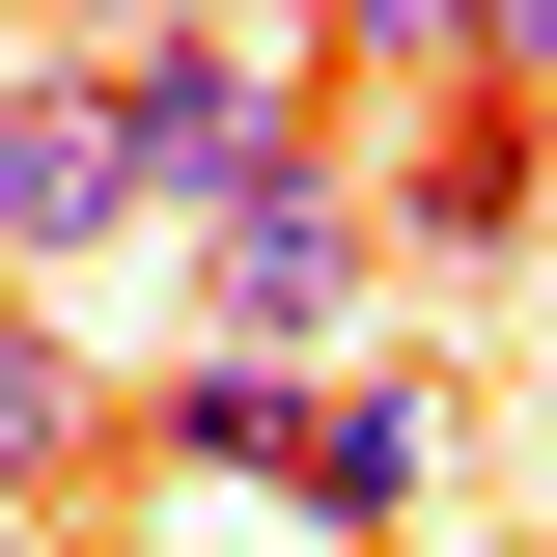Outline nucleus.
I'll return each instance as SVG.
<instances>
[{"label": "nucleus", "instance_id": "obj_2", "mask_svg": "<svg viewBox=\"0 0 557 557\" xmlns=\"http://www.w3.org/2000/svg\"><path fill=\"white\" fill-rule=\"evenodd\" d=\"M196 278H223V335H251V362H307V335H335V278H362V196L278 139V168H223V196H196Z\"/></svg>", "mask_w": 557, "mask_h": 557}, {"label": "nucleus", "instance_id": "obj_7", "mask_svg": "<svg viewBox=\"0 0 557 557\" xmlns=\"http://www.w3.org/2000/svg\"><path fill=\"white\" fill-rule=\"evenodd\" d=\"M168 446H196V474H278V446H307V391H278V362H251V335H223V362H196V391H168Z\"/></svg>", "mask_w": 557, "mask_h": 557}, {"label": "nucleus", "instance_id": "obj_1", "mask_svg": "<svg viewBox=\"0 0 557 557\" xmlns=\"http://www.w3.org/2000/svg\"><path fill=\"white\" fill-rule=\"evenodd\" d=\"M84 57H112V139H139V196H168V223H196L223 168H278V139H307V112L251 84V28H196V0H112Z\"/></svg>", "mask_w": 557, "mask_h": 557}, {"label": "nucleus", "instance_id": "obj_9", "mask_svg": "<svg viewBox=\"0 0 557 557\" xmlns=\"http://www.w3.org/2000/svg\"><path fill=\"white\" fill-rule=\"evenodd\" d=\"M474 84H557V0H474Z\"/></svg>", "mask_w": 557, "mask_h": 557}, {"label": "nucleus", "instance_id": "obj_6", "mask_svg": "<svg viewBox=\"0 0 557 557\" xmlns=\"http://www.w3.org/2000/svg\"><path fill=\"white\" fill-rule=\"evenodd\" d=\"M278 502H307V530H418V391H307Z\"/></svg>", "mask_w": 557, "mask_h": 557}, {"label": "nucleus", "instance_id": "obj_10", "mask_svg": "<svg viewBox=\"0 0 557 557\" xmlns=\"http://www.w3.org/2000/svg\"><path fill=\"white\" fill-rule=\"evenodd\" d=\"M57 28H112V0H57Z\"/></svg>", "mask_w": 557, "mask_h": 557}, {"label": "nucleus", "instance_id": "obj_5", "mask_svg": "<svg viewBox=\"0 0 557 557\" xmlns=\"http://www.w3.org/2000/svg\"><path fill=\"white\" fill-rule=\"evenodd\" d=\"M84 446H112V362H84L57 307H28V278H0V502H57Z\"/></svg>", "mask_w": 557, "mask_h": 557}, {"label": "nucleus", "instance_id": "obj_4", "mask_svg": "<svg viewBox=\"0 0 557 557\" xmlns=\"http://www.w3.org/2000/svg\"><path fill=\"white\" fill-rule=\"evenodd\" d=\"M530 223V112L502 84H418V139H391V251H502Z\"/></svg>", "mask_w": 557, "mask_h": 557}, {"label": "nucleus", "instance_id": "obj_8", "mask_svg": "<svg viewBox=\"0 0 557 557\" xmlns=\"http://www.w3.org/2000/svg\"><path fill=\"white\" fill-rule=\"evenodd\" d=\"M335 57L362 84H474V0H335Z\"/></svg>", "mask_w": 557, "mask_h": 557}, {"label": "nucleus", "instance_id": "obj_3", "mask_svg": "<svg viewBox=\"0 0 557 557\" xmlns=\"http://www.w3.org/2000/svg\"><path fill=\"white\" fill-rule=\"evenodd\" d=\"M139 223V139H112V57H57V84H0V278H57V251H112Z\"/></svg>", "mask_w": 557, "mask_h": 557}]
</instances>
